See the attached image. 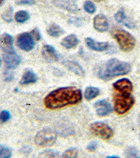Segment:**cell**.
<instances>
[{"instance_id":"603a6c76","label":"cell","mask_w":140,"mask_h":158,"mask_svg":"<svg viewBox=\"0 0 140 158\" xmlns=\"http://www.w3.org/2000/svg\"><path fill=\"white\" fill-rule=\"evenodd\" d=\"M42 157H57L60 156V152L55 150H46L39 154Z\"/></svg>"},{"instance_id":"d590c367","label":"cell","mask_w":140,"mask_h":158,"mask_svg":"<svg viewBox=\"0 0 140 158\" xmlns=\"http://www.w3.org/2000/svg\"><path fill=\"white\" fill-rule=\"evenodd\" d=\"M4 0H0V5H2V4H3Z\"/></svg>"},{"instance_id":"83f0119b","label":"cell","mask_w":140,"mask_h":158,"mask_svg":"<svg viewBox=\"0 0 140 158\" xmlns=\"http://www.w3.org/2000/svg\"><path fill=\"white\" fill-rule=\"evenodd\" d=\"M11 150L6 146L0 145V157L9 158L11 156Z\"/></svg>"},{"instance_id":"5b68a950","label":"cell","mask_w":140,"mask_h":158,"mask_svg":"<svg viewBox=\"0 0 140 158\" xmlns=\"http://www.w3.org/2000/svg\"><path fill=\"white\" fill-rule=\"evenodd\" d=\"M57 136V132L54 129L45 127L41 129L35 136L34 142L39 146H51L55 143Z\"/></svg>"},{"instance_id":"d6a6232c","label":"cell","mask_w":140,"mask_h":158,"mask_svg":"<svg viewBox=\"0 0 140 158\" xmlns=\"http://www.w3.org/2000/svg\"><path fill=\"white\" fill-rule=\"evenodd\" d=\"M31 150H32L31 148L27 146H25L24 147H22V148L20 150V152L24 154H29L30 153V152H31Z\"/></svg>"},{"instance_id":"4dcf8cb0","label":"cell","mask_w":140,"mask_h":158,"mask_svg":"<svg viewBox=\"0 0 140 158\" xmlns=\"http://www.w3.org/2000/svg\"><path fill=\"white\" fill-rule=\"evenodd\" d=\"M31 35L33 37V38H34L37 41H39L41 40L42 38V35H41V32H39V29L37 28H34V30H32L31 32Z\"/></svg>"},{"instance_id":"484cf974","label":"cell","mask_w":140,"mask_h":158,"mask_svg":"<svg viewBox=\"0 0 140 158\" xmlns=\"http://www.w3.org/2000/svg\"><path fill=\"white\" fill-rule=\"evenodd\" d=\"M62 156L63 157H70L74 158L78 156V150L76 148H70L63 152Z\"/></svg>"},{"instance_id":"6da1fadb","label":"cell","mask_w":140,"mask_h":158,"mask_svg":"<svg viewBox=\"0 0 140 158\" xmlns=\"http://www.w3.org/2000/svg\"><path fill=\"white\" fill-rule=\"evenodd\" d=\"M82 100V92L74 86L60 87L52 91L44 98V105L48 109L55 110L69 105H75Z\"/></svg>"},{"instance_id":"d6986e66","label":"cell","mask_w":140,"mask_h":158,"mask_svg":"<svg viewBox=\"0 0 140 158\" xmlns=\"http://www.w3.org/2000/svg\"><path fill=\"white\" fill-rule=\"evenodd\" d=\"M37 80L38 77L36 74L31 70H27L22 75L20 83L21 85H29V84L35 83Z\"/></svg>"},{"instance_id":"277c9868","label":"cell","mask_w":140,"mask_h":158,"mask_svg":"<svg viewBox=\"0 0 140 158\" xmlns=\"http://www.w3.org/2000/svg\"><path fill=\"white\" fill-rule=\"evenodd\" d=\"M112 35L123 52H130L135 47L136 40L132 35L123 29H115L112 32Z\"/></svg>"},{"instance_id":"8d00e7d4","label":"cell","mask_w":140,"mask_h":158,"mask_svg":"<svg viewBox=\"0 0 140 158\" xmlns=\"http://www.w3.org/2000/svg\"><path fill=\"white\" fill-rule=\"evenodd\" d=\"M94 1H95V2H102V1H104V0H94Z\"/></svg>"},{"instance_id":"f1b7e54d","label":"cell","mask_w":140,"mask_h":158,"mask_svg":"<svg viewBox=\"0 0 140 158\" xmlns=\"http://www.w3.org/2000/svg\"><path fill=\"white\" fill-rule=\"evenodd\" d=\"M10 118H11V114H10L8 110H2L1 113H0V121H1L2 123H4V122H6L9 121Z\"/></svg>"},{"instance_id":"f546056e","label":"cell","mask_w":140,"mask_h":158,"mask_svg":"<svg viewBox=\"0 0 140 158\" xmlns=\"http://www.w3.org/2000/svg\"><path fill=\"white\" fill-rule=\"evenodd\" d=\"M98 143L96 141H91L90 143H89V144L86 147L88 150L90 152H94L95 151L96 149L98 148Z\"/></svg>"},{"instance_id":"5bb4252c","label":"cell","mask_w":140,"mask_h":158,"mask_svg":"<svg viewBox=\"0 0 140 158\" xmlns=\"http://www.w3.org/2000/svg\"><path fill=\"white\" fill-rule=\"evenodd\" d=\"M42 56L48 62H55L59 60V56L55 48L49 44H46L43 47Z\"/></svg>"},{"instance_id":"e0dca14e","label":"cell","mask_w":140,"mask_h":158,"mask_svg":"<svg viewBox=\"0 0 140 158\" xmlns=\"http://www.w3.org/2000/svg\"><path fill=\"white\" fill-rule=\"evenodd\" d=\"M64 65L68 70L72 71V72L75 73L76 75H77L78 76H84V75H85V72H84L83 68L81 67V65L79 63L76 62V61H65Z\"/></svg>"},{"instance_id":"74e56055","label":"cell","mask_w":140,"mask_h":158,"mask_svg":"<svg viewBox=\"0 0 140 158\" xmlns=\"http://www.w3.org/2000/svg\"><path fill=\"white\" fill-rule=\"evenodd\" d=\"M1 65H2V60L1 58H0V67H1Z\"/></svg>"},{"instance_id":"836d02e7","label":"cell","mask_w":140,"mask_h":158,"mask_svg":"<svg viewBox=\"0 0 140 158\" xmlns=\"http://www.w3.org/2000/svg\"><path fill=\"white\" fill-rule=\"evenodd\" d=\"M13 78H14V76L11 73H5V80L6 81H11Z\"/></svg>"},{"instance_id":"ba28073f","label":"cell","mask_w":140,"mask_h":158,"mask_svg":"<svg viewBox=\"0 0 140 158\" xmlns=\"http://www.w3.org/2000/svg\"><path fill=\"white\" fill-rule=\"evenodd\" d=\"M3 60L9 69H14L17 68L21 62V58L15 51L11 52H4Z\"/></svg>"},{"instance_id":"cb8c5ba5","label":"cell","mask_w":140,"mask_h":158,"mask_svg":"<svg viewBox=\"0 0 140 158\" xmlns=\"http://www.w3.org/2000/svg\"><path fill=\"white\" fill-rule=\"evenodd\" d=\"M13 13H14V9H13V7H9V8L2 14V19L7 23H11L13 20Z\"/></svg>"},{"instance_id":"e575fe53","label":"cell","mask_w":140,"mask_h":158,"mask_svg":"<svg viewBox=\"0 0 140 158\" xmlns=\"http://www.w3.org/2000/svg\"><path fill=\"white\" fill-rule=\"evenodd\" d=\"M107 157H109V158H113V157H119L117 156V155H111V156H107Z\"/></svg>"},{"instance_id":"9c48e42d","label":"cell","mask_w":140,"mask_h":158,"mask_svg":"<svg viewBox=\"0 0 140 158\" xmlns=\"http://www.w3.org/2000/svg\"><path fill=\"white\" fill-rule=\"evenodd\" d=\"M94 107L96 108L97 114L100 117L107 116L113 111L111 105L105 99L96 101L94 103Z\"/></svg>"},{"instance_id":"8fae6325","label":"cell","mask_w":140,"mask_h":158,"mask_svg":"<svg viewBox=\"0 0 140 158\" xmlns=\"http://www.w3.org/2000/svg\"><path fill=\"white\" fill-rule=\"evenodd\" d=\"M93 26L97 31L104 32L109 28V22L107 18L102 14H99L94 18Z\"/></svg>"},{"instance_id":"52a82bcc","label":"cell","mask_w":140,"mask_h":158,"mask_svg":"<svg viewBox=\"0 0 140 158\" xmlns=\"http://www.w3.org/2000/svg\"><path fill=\"white\" fill-rule=\"evenodd\" d=\"M17 45L22 50L25 51V52H30L34 49V38L30 33L22 32L20 34L17 38Z\"/></svg>"},{"instance_id":"4316f807","label":"cell","mask_w":140,"mask_h":158,"mask_svg":"<svg viewBox=\"0 0 140 158\" xmlns=\"http://www.w3.org/2000/svg\"><path fill=\"white\" fill-rule=\"evenodd\" d=\"M83 8L88 14H94L96 11L95 4L90 1H86L83 4Z\"/></svg>"},{"instance_id":"1f68e13d","label":"cell","mask_w":140,"mask_h":158,"mask_svg":"<svg viewBox=\"0 0 140 158\" xmlns=\"http://www.w3.org/2000/svg\"><path fill=\"white\" fill-rule=\"evenodd\" d=\"M16 4L18 5H29L32 6L35 4V2L33 0H16Z\"/></svg>"},{"instance_id":"9a60e30c","label":"cell","mask_w":140,"mask_h":158,"mask_svg":"<svg viewBox=\"0 0 140 158\" xmlns=\"http://www.w3.org/2000/svg\"><path fill=\"white\" fill-rule=\"evenodd\" d=\"M86 44L89 49L96 52H104L108 49L109 44L108 42H96L93 38L88 37L86 38Z\"/></svg>"},{"instance_id":"8992f818","label":"cell","mask_w":140,"mask_h":158,"mask_svg":"<svg viewBox=\"0 0 140 158\" xmlns=\"http://www.w3.org/2000/svg\"><path fill=\"white\" fill-rule=\"evenodd\" d=\"M91 133L101 139L108 140L114 136V131L111 127L103 122H93L90 126Z\"/></svg>"},{"instance_id":"4fadbf2b","label":"cell","mask_w":140,"mask_h":158,"mask_svg":"<svg viewBox=\"0 0 140 158\" xmlns=\"http://www.w3.org/2000/svg\"><path fill=\"white\" fill-rule=\"evenodd\" d=\"M14 38L9 33H4L0 36V47L4 52H14Z\"/></svg>"},{"instance_id":"3957f363","label":"cell","mask_w":140,"mask_h":158,"mask_svg":"<svg viewBox=\"0 0 140 158\" xmlns=\"http://www.w3.org/2000/svg\"><path fill=\"white\" fill-rule=\"evenodd\" d=\"M114 110L118 114H123L129 111L134 104V98L130 92L116 91L114 96Z\"/></svg>"},{"instance_id":"7a4b0ae2","label":"cell","mask_w":140,"mask_h":158,"mask_svg":"<svg viewBox=\"0 0 140 158\" xmlns=\"http://www.w3.org/2000/svg\"><path fill=\"white\" fill-rule=\"evenodd\" d=\"M131 65L128 63L121 61L116 58H111L107 62L99 67L97 75L104 80H109L112 78L124 75L130 73Z\"/></svg>"},{"instance_id":"2e32d148","label":"cell","mask_w":140,"mask_h":158,"mask_svg":"<svg viewBox=\"0 0 140 158\" xmlns=\"http://www.w3.org/2000/svg\"><path fill=\"white\" fill-rule=\"evenodd\" d=\"M115 20L119 23L123 24L125 26L129 27V28H134L135 27V24L133 20L126 16L124 10L121 9L115 14Z\"/></svg>"},{"instance_id":"44dd1931","label":"cell","mask_w":140,"mask_h":158,"mask_svg":"<svg viewBox=\"0 0 140 158\" xmlns=\"http://www.w3.org/2000/svg\"><path fill=\"white\" fill-rule=\"evenodd\" d=\"M100 93V89L95 86H88L85 90V98L86 100L91 101L96 98Z\"/></svg>"},{"instance_id":"7402d4cb","label":"cell","mask_w":140,"mask_h":158,"mask_svg":"<svg viewBox=\"0 0 140 158\" xmlns=\"http://www.w3.org/2000/svg\"><path fill=\"white\" fill-rule=\"evenodd\" d=\"M30 19V14L29 13L26 11H18L16 15H15V19L16 21L19 23H23L26 22L27 20Z\"/></svg>"},{"instance_id":"30bf717a","label":"cell","mask_w":140,"mask_h":158,"mask_svg":"<svg viewBox=\"0 0 140 158\" xmlns=\"http://www.w3.org/2000/svg\"><path fill=\"white\" fill-rule=\"evenodd\" d=\"M53 3L56 6L67 11L77 13L79 11V8L74 0H53Z\"/></svg>"},{"instance_id":"7c38bea8","label":"cell","mask_w":140,"mask_h":158,"mask_svg":"<svg viewBox=\"0 0 140 158\" xmlns=\"http://www.w3.org/2000/svg\"><path fill=\"white\" fill-rule=\"evenodd\" d=\"M113 87L116 91L121 92H132L133 85L132 81L127 78H123L117 80L113 84Z\"/></svg>"},{"instance_id":"d4e9b609","label":"cell","mask_w":140,"mask_h":158,"mask_svg":"<svg viewBox=\"0 0 140 158\" xmlns=\"http://www.w3.org/2000/svg\"><path fill=\"white\" fill-rule=\"evenodd\" d=\"M126 157H140L139 155V151L136 148L133 146H130L126 149L125 152Z\"/></svg>"},{"instance_id":"ffe728a7","label":"cell","mask_w":140,"mask_h":158,"mask_svg":"<svg viewBox=\"0 0 140 158\" xmlns=\"http://www.w3.org/2000/svg\"><path fill=\"white\" fill-rule=\"evenodd\" d=\"M47 32L50 36L53 37H59L64 33V30L60 25L55 23H52L48 27Z\"/></svg>"},{"instance_id":"ac0fdd59","label":"cell","mask_w":140,"mask_h":158,"mask_svg":"<svg viewBox=\"0 0 140 158\" xmlns=\"http://www.w3.org/2000/svg\"><path fill=\"white\" fill-rule=\"evenodd\" d=\"M78 44V40L74 34H71L65 37L61 42V45L67 49L74 48Z\"/></svg>"}]
</instances>
